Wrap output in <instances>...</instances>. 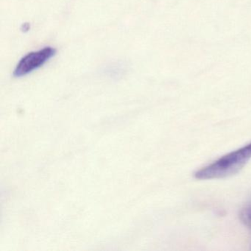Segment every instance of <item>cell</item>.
Returning <instances> with one entry per match:
<instances>
[{
  "label": "cell",
  "mask_w": 251,
  "mask_h": 251,
  "mask_svg": "<svg viewBox=\"0 0 251 251\" xmlns=\"http://www.w3.org/2000/svg\"><path fill=\"white\" fill-rule=\"evenodd\" d=\"M239 218L244 225L251 229V203L245 205L241 210Z\"/></svg>",
  "instance_id": "3957f363"
},
{
  "label": "cell",
  "mask_w": 251,
  "mask_h": 251,
  "mask_svg": "<svg viewBox=\"0 0 251 251\" xmlns=\"http://www.w3.org/2000/svg\"><path fill=\"white\" fill-rule=\"evenodd\" d=\"M251 158V143L223 155L194 174L198 180L223 178L236 174Z\"/></svg>",
  "instance_id": "6da1fadb"
},
{
  "label": "cell",
  "mask_w": 251,
  "mask_h": 251,
  "mask_svg": "<svg viewBox=\"0 0 251 251\" xmlns=\"http://www.w3.org/2000/svg\"><path fill=\"white\" fill-rule=\"evenodd\" d=\"M55 54L56 50L52 47H45L39 50L29 52L16 66L14 75L16 77H22L30 74L45 65Z\"/></svg>",
  "instance_id": "7a4b0ae2"
}]
</instances>
